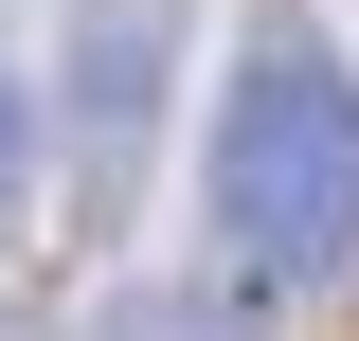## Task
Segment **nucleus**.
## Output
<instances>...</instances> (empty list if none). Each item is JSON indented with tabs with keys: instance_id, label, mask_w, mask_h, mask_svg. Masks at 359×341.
<instances>
[{
	"instance_id": "obj_1",
	"label": "nucleus",
	"mask_w": 359,
	"mask_h": 341,
	"mask_svg": "<svg viewBox=\"0 0 359 341\" xmlns=\"http://www.w3.org/2000/svg\"><path fill=\"white\" fill-rule=\"evenodd\" d=\"M341 269H359V72L323 18L269 0L233 36V90H216V288L306 305Z\"/></svg>"
},
{
	"instance_id": "obj_2",
	"label": "nucleus",
	"mask_w": 359,
	"mask_h": 341,
	"mask_svg": "<svg viewBox=\"0 0 359 341\" xmlns=\"http://www.w3.org/2000/svg\"><path fill=\"white\" fill-rule=\"evenodd\" d=\"M162 72H180V0H72V180H90L72 215H126Z\"/></svg>"
},
{
	"instance_id": "obj_3",
	"label": "nucleus",
	"mask_w": 359,
	"mask_h": 341,
	"mask_svg": "<svg viewBox=\"0 0 359 341\" xmlns=\"http://www.w3.org/2000/svg\"><path fill=\"white\" fill-rule=\"evenodd\" d=\"M90 341H252V305H233V288H108Z\"/></svg>"
},
{
	"instance_id": "obj_5",
	"label": "nucleus",
	"mask_w": 359,
	"mask_h": 341,
	"mask_svg": "<svg viewBox=\"0 0 359 341\" xmlns=\"http://www.w3.org/2000/svg\"><path fill=\"white\" fill-rule=\"evenodd\" d=\"M0 341H18V323H0Z\"/></svg>"
},
{
	"instance_id": "obj_4",
	"label": "nucleus",
	"mask_w": 359,
	"mask_h": 341,
	"mask_svg": "<svg viewBox=\"0 0 359 341\" xmlns=\"http://www.w3.org/2000/svg\"><path fill=\"white\" fill-rule=\"evenodd\" d=\"M0 198H18V90H0Z\"/></svg>"
}]
</instances>
